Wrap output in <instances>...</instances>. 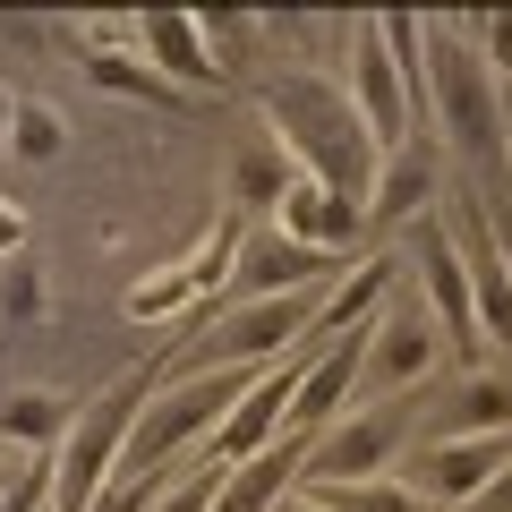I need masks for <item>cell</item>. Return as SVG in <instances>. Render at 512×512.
Segmentation results:
<instances>
[{
	"instance_id": "1",
	"label": "cell",
	"mask_w": 512,
	"mask_h": 512,
	"mask_svg": "<svg viewBox=\"0 0 512 512\" xmlns=\"http://www.w3.org/2000/svg\"><path fill=\"white\" fill-rule=\"evenodd\" d=\"M265 120H274V146L299 163V180H316L325 197L359 205L376 197V137H367L359 111H342V94L316 86V77H282L274 94H265Z\"/></svg>"
},
{
	"instance_id": "2",
	"label": "cell",
	"mask_w": 512,
	"mask_h": 512,
	"mask_svg": "<svg viewBox=\"0 0 512 512\" xmlns=\"http://www.w3.org/2000/svg\"><path fill=\"white\" fill-rule=\"evenodd\" d=\"M427 120L453 137L461 154H504V86H495L478 35H436V94H427Z\"/></svg>"
},
{
	"instance_id": "3",
	"label": "cell",
	"mask_w": 512,
	"mask_h": 512,
	"mask_svg": "<svg viewBox=\"0 0 512 512\" xmlns=\"http://www.w3.org/2000/svg\"><path fill=\"white\" fill-rule=\"evenodd\" d=\"M444 325L427 316L419 291H393L376 308V325H367V376L359 393H384V402H410V393H427V384L444 376Z\"/></svg>"
},
{
	"instance_id": "4",
	"label": "cell",
	"mask_w": 512,
	"mask_h": 512,
	"mask_svg": "<svg viewBox=\"0 0 512 512\" xmlns=\"http://www.w3.org/2000/svg\"><path fill=\"white\" fill-rule=\"evenodd\" d=\"M137 384H111L103 402L86 410V419L69 427V453L52 461V512H94V495L120 478L128 461V436H137Z\"/></svg>"
},
{
	"instance_id": "5",
	"label": "cell",
	"mask_w": 512,
	"mask_h": 512,
	"mask_svg": "<svg viewBox=\"0 0 512 512\" xmlns=\"http://www.w3.org/2000/svg\"><path fill=\"white\" fill-rule=\"evenodd\" d=\"M402 444H410V402H359L325 436H308V478L299 487H367V478H393V453Z\"/></svg>"
},
{
	"instance_id": "6",
	"label": "cell",
	"mask_w": 512,
	"mask_h": 512,
	"mask_svg": "<svg viewBox=\"0 0 512 512\" xmlns=\"http://www.w3.org/2000/svg\"><path fill=\"white\" fill-rule=\"evenodd\" d=\"M325 325V291H291V299H248L239 316H222L214 333H205L188 359H205L222 376V367H265V359H291L299 333Z\"/></svg>"
},
{
	"instance_id": "7",
	"label": "cell",
	"mask_w": 512,
	"mask_h": 512,
	"mask_svg": "<svg viewBox=\"0 0 512 512\" xmlns=\"http://www.w3.org/2000/svg\"><path fill=\"white\" fill-rule=\"evenodd\" d=\"M410 265H419V299H427V316L444 325V342H453V350H478L470 256H461V239H453V222H444V214L410 222Z\"/></svg>"
},
{
	"instance_id": "8",
	"label": "cell",
	"mask_w": 512,
	"mask_h": 512,
	"mask_svg": "<svg viewBox=\"0 0 512 512\" xmlns=\"http://www.w3.org/2000/svg\"><path fill=\"white\" fill-rule=\"evenodd\" d=\"M470 436H512V376L470 367V376H453L427 410H419V393H410V444H470Z\"/></svg>"
},
{
	"instance_id": "9",
	"label": "cell",
	"mask_w": 512,
	"mask_h": 512,
	"mask_svg": "<svg viewBox=\"0 0 512 512\" xmlns=\"http://www.w3.org/2000/svg\"><path fill=\"white\" fill-rule=\"evenodd\" d=\"M512 470V436H470V444H410L402 478L427 495L436 512H461L478 504V495L495 487V478Z\"/></svg>"
},
{
	"instance_id": "10",
	"label": "cell",
	"mask_w": 512,
	"mask_h": 512,
	"mask_svg": "<svg viewBox=\"0 0 512 512\" xmlns=\"http://www.w3.org/2000/svg\"><path fill=\"white\" fill-rule=\"evenodd\" d=\"M239 299H291V291H325V248H299L291 231H239V265H231Z\"/></svg>"
},
{
	"instance_id": "11",
	"label": "cell",
	"mask_w": 512,
	"mask_h": 512,
	"mask_svg": "<svg viewBox=\"0 0 512 512\" xmlns=\"http://www.w3.org/2000/svg\"><path fill=\"white\" fill-rule=\"evenodd\" d=\"M436 146H402V154H384V171H376V197H367V214L376 222H393V231H410V222H427L436 214Z\"/></svg>"
},
{
	"instance_id": "12",
	"label": "cell",
	"mask_w": 512,
	"mask_h": 512,
	"mask_svg": "<svg viewBox=\"0 0 512 512\" xmlns=\"http://www.w3.org/2000/svg\"><path fill=\"white\" fill-rule=\"evenodd\" d=\"M137 43H146L180 86H205V77H214V52L197 43V18H188V9H146V18H137Z\"/></svg>"
},
{
	"instance_id": "13",
	"label": "cell",
	"mask_w": 512,
	"mask_h": 512,
	"mask_svg": "<svg viewBox=\"0 0 512 512\" xmlns=\"http://www.w3.org/2000/svg\"><path fill=\"white\" fill-rule=\"evenodd\" d=\"M0 436L52 453V444H69V410H60L52 393H9V402H0Z\"/></svg>"
},
{
	"instance_id": "14",
	"label": "cell",
	"mask_w": 512,
	"mask_h": 512,
	"mask_svg": "<svg viewBox=\"0 0 512 512\" xmlns=\"http://www.w3.org/2000/svg\"><path fill=\"white\" fill-rule=\"evenodd\" d=\"M222 461L205 453V470H180V478H163V495H154V512H214L222 504Z\"/></svg>"
},
{
	"instance_id": "15",
	"label": "cell",
	"mask_w": 512,
	"mask_h": 512,
	"mask_svg": "<svg viewBox=\"0 0 512 512\" xmlns=\"http://www.w3.org/2000/svg\"><path fill=\"white\" fill-rule=\"evenodd\" d=\"M9 146H18L26 163H52V154L69 146V128H60L43 103H18V120H9Z\"/></svg>"
},
{
	"instance_id": "16",
	"label": "cell",
	"mask_w": 512,
	"mask_h": 512,
	"mask_svg": "<svg viewBox=\"0 0 512 512\" xmlns=\"http://www.w3.org/2000/svg\"><path fill=\"white\" fill-rule=\"evenodd\" d=\"M0 308H9V325H35V316H43V282H35V265H26V256H9V265H0Z\"/></svg>"
},
{
	"instance_id": "17",
	"label": "cell",
	"mask_w": 512,
	"mask_h": 512,
	"mask_svg": "<svg viewBox=\"0 0 512 512\" xmlns=\"http://www.w3.org/2000/svg\"><path fill=\"white\" fill-rule=\"evenodd\" d=\"M470 35H478V52H487L495 86L512 94V9H487V18H470Z\"/></svg>"
},
{
	"instance_id": "18",
	"label": "cell",
	"mask_w": 512,
	"mask_h": 512,
	"mask_svg": "<svg viewBox=\"0 0 512 512\" xmlns=\"http://www.w3.org/2000/svg\"><path fill=\"white\" fill-rule=\"evenodd\" d=\"M43 504H52V461H35V470H26L18 487L0 495V512H43Z\"/></svg>"
},
{
	"instance_id": "19",
	"label": "cell",
	"mask_w": 512,
	"mask_h": 512,
	"mask_svg": "<svg viewBox=\"0 0 512 512\" xmlns=\"http://www.w3.org/2000/svg\"><path fill=\"white\" fill-rule=\"evenodd\" d=\"M9 256H26V214L18 205H0V265H9Z\"/></svg>"
},
{
	"instance_id": "20",
	"label": "cell",
	"mask_w": 512,
	"mask_h": 512,
	"mask_svg": "<svg viewBox=\"0 0 512 512\" xmlns=\"http://www.w3.org/2000/svg\"><path fill=\"white\" fill-rule=\"evenodd\" d=\"M495 248H504V274H512V214L495 222Z\"/></svg>"
},
{
	"instance_id": "21",
	"label": "cell",
	"mask_w": 512,
	"mask_h": 512,
	"mask_svg": "<svg viewBox=\"0 0 512 512\" xmlns=\"http://www.w3.org/2000/svg\"><path fill=\"white\" fill-rule=\"evenodd\" d=\"M9 120H18V94H0V146H9Z\"/></svg>"
}]
</instances>
